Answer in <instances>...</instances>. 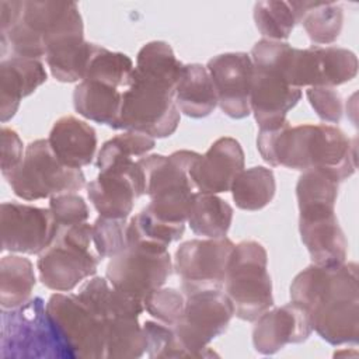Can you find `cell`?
Here are the masks:
<instances>
[{
	"label": "cell",
	"mask_w": 359,
	"mask_h": 359,
	"mask_svg": "<svg viewBox=\"0 0 359 359\" xmlns=\"http://www.w3.org/2000/svg\"><path fill=\"white\" fill-rule=\"evenodd\" d=\"M143 304L147 314L157 321L175 325L185 306V294L174 287H160L150 293Z\"/></svg>",
	"instance_id": "obj_39"
},
{
	"label": "cell",
	"mask_w": 359,
	"mask_h": 359,
	"mask_svg": "<svg viewBox=\"0 0 359 359\" xmlns=\"http://www.w3.org/2000/svg\"><path fill=\"white\" fill-rule=\"evenodd\" d=\"M313 45L328 46L334 43L344 27V8L334 1H292Z\"/></svg>",
	"instance_id": "obj_27"
},
{
	"label": "cell",
	"mask_w": 359,
	"mask_h": 359,
	"mask_svg": "<svg viewBox=\"0 0 359 359\" xmlns=\"http://www.w3.org/2000/svg\"><path fill=\"white\" fill-rule=\"evenodd\" d=\"M234 317V307L223 289L185 296V306L174 331L188 358L216 355L209 344L224 334Z\"/></svg>",
	"instance_id": "obj_11"
},
{
	"label": "cell",
	"mask_w": 359,
	"mask_h": 359,
	"mask_svg": "<svg viewBox=\"0 0 359 359\" xmlns=\"http://www.w3.org/2000/svg\"><path fill=\"white\" fill-rule=\"evenodd\" d=\"M233 215L234 210L231 205L220 196L196 192L191 203L187 223L196 236L220 238L226 237L233 222Z\"/></svg>",
	"instance_id": "obj_29"
},
{
	"label": "cell",
	"mask_w": 359,
	"mask_h": 359,
	"mask_svg": "<svg viewBox=\"0 0 359 359\" xmlns=\"http://www.w3.org/2000/svg\"><path fill=\"white\" fill-rule=\"evenodd\" d=\"M244 165L245 156L240 142L223 136L215 140L203 154H199L191 168V178L198 192L217 195L230 191Z\"/></svg>",
	"instance_id": "obj_20"
},
{
	"label": "cell",
	"mask_w": 359,
	"mask_h": 359,
	"mask_svg": "<svg viewBox=\"0 0 359 359\" xmlns=\"http://www.w3.org/2000/svg\"><path fill=\"white\" fill-rule=\"evenodd\" d=\"M97 43L84 36H72L52 45L45 53V62L52 77L60 83H80L87 72Z\"/></svg>",
	"instance_id": "obj_26"
},
{
	"label": "cell",
	"mask_w": 359,
	"mask_h": 359,
	"mask_svg": "<svg viewBox=\"0 0 359 359\" xmlns=\"http://www.w3.org/2000/svg\"><path fill=\"white\" fill-rule=\"evenodd\" d=\"M0 140H1V175L6 172L13 171L20 165L24 158V144L18 133L8 128L1 126L0 130Z\"/></svg>",
	"instance_id": "obj_42"
},
{
	"label": "cell",
	"mask_w": 359,
	"mask_h": 359,
	"mask_svg": "<svg viewBox=\"0 0 359 359\" xmlns=\"http://www.w3.org/2000/svg\"><path fill=\"white\" fill-rule=\"evenodd\" d=\"M252 15L259 34L265 39L272 41L287 39L296 24H299V17L292 1H257Z\"/></svg>",
	"instance_id": "obj_33"
},
{
	"label": "cell",
	"mask_w": 359,
	"mask_h": 359,
	"mask_svg": "<svg viewBox=\"0 0 359 359\" xmlns=\"http://www.w3.org/2000/svg\"><path fill=\"white\" fill-rule=\"evenodd\" d=\"M231 198L241 210L257 212L268 206L276 194V180L271 168L254 165L243 170L231 184Z\"/></svg>",
	"instance_id": "obj_30"
},
{
	"label": "cell",
	"mask_w": 359,
	"mask_h": 359,
	"mask_svg": "<svg viewBox=\"0 0 359 359\" xmlns=\"http://www.w3.org/2000/svg\"><path fill=\"white\" fill-rule=\"evenodd\" d=\"M172 269L168 250L128 243L122 252L109 259L105 278L115 289L143 303L150 293L163 287Z\"/></svg>",
	"instance_id": "obj_12"
},
{
	"label": "cell",
	"mask_w": 359,
	"mask_h": 359,
	"mask_svg": "<svg viewBox=\"0 0 359 359\" xmlns=\"http://www.w3.org/2000/svg\"><path fill=\"white\" fill-rule=\"evenodd\" d=\"M217 105L231 119H243L251 114L250 94L254 65L250 53L226 52L208 60Z\"/></svg>",
	"instance_id": "obj_18"
},
{
	"label": "cell",
	"mask_w": 359,
	"mask_h": 359,
	"mask_svg": "<svg viewBox=\"0 0 359 359\" xmlns=\"http://www.w3.org/2000/svg\"><path fill=\"white\" fill-rule=\"evenodd\" d=\"M0 356L4 359H69L57 339L42 297L1 309Z\"/></svg>",
	"instance_id": "obj_8"
},
{
	"label": "cell",
	"mask_w": 359,
	"mask_h": 359,
	"mask_svg": "<svg viewBox=\"0 0 359 359\" xmlns=\"http://www.w3.org/2000/svg\"><path fill=\"white\" fill-rule=\"evenodd\" d=\"M36 276L32 262L17 254L6 255L0 261V306L14 309L32 297Z\"/></svg>",
	"instance_id": "obj_31"
},
{
	"label": "cell",
	"mask_w": 359,
	"mask_h": 359,
	"mask_svg": "<svg viewBox=\"0 0 359 359\" xmlns=\"http://www.w3.org/2000/svg\"><path fill=\"white\" fill-rule=\"evenodd\" d=\"M86 189L100 216L128 219L135 201L146 194V178L137 160L122 158L101 168Z\"/></svg>",
	"instance_id": "obj_14"
},
{
	"label": "cell",
	"mask_w": 359,
	"mask_h": 359,
	"mask_svg": "<svg viewBox=\"0 0 359 359\" xmlns=\"http://www.w3.org/2000/svg\"><path fill=\"white\" fill-rule=\"evenodd\" d=\"M223 287L234 316L243 321L254 323L273 306L268 252L259 241L244 240L234 245Z\"/></svg>",
	"instance_id": "obj_7"
},
{
	"label": "cell",
	"mask_w": 359,
	"mask_h": 359,
	"mask_svg": "<svg viewBox=\"0 0 359 359\" xmlns=\"http://www.w3.org/2000/svg\"><path fill=\"white\" fill-rule=\"evenodd\" d=\"M175 104L181 114L201 119L217 107V95L206 66L184 65L175 84Z\"/></svg>",
	"instance_id": "obj_24"
},
{
	"label": "cell",
	"mask_w": 359,
	"mask_h": 359,
	"mask_svg": "<svg viewBox=\"0 0 359 359\" xmlns=\"http://www.w3.org/2000/svg\"><path fill=\"white\" fill-rule=\"evenodd\" d=\"M307 100L317 116L327 123H339L344 114L341 94L334 87H309Z\"/></svg>",
	"instance_id": "obj_41"
},
{
	"label": "cell",
	"mask_w": 359,
	"mask_h": 359,
	"mask_svg": "<svg viewBox=\"0 0 359 359\" xmlns=\"http://www.w3.org/2000/svg\"><path fill=\"white\" fill-rule=\"evenodd\" d=\"M156 146V140L144 133L125 130L111 139H108L97 154V168L101 170L115 160L133 158L139 160L151 151Z\"/></svg>",
	"instance_id": "obj_36"
},
{
	"label": "cell",
	"mask_w": 359,
	"mask_h": 359,
	"mask_svg": "<svg viewBox=\"0 0 359 359\" xmlns=\"http://www.w3.org/2000/svg\"><path fill=\"white\" fill-rule=\"evenodd\" d=\"M335 199L303 201L299 208V233L311 264L338 266L346 261L348 241L335 213Z\"/></svg>",
	"instance_id": "obj_15"
},
{
	"label": "cell",
	"mask_w": 359,
	"mask_h": 359,
	"mask_svg": "<svg viewBox=\"0 0 359 359\" xmlns=\"http://www.w3.org/2000/svg\"><path fill=\"white\" fill-rule=\"evenodd\" d=\"M185 231V226L168 224L153 216L146 208L130 217L126 236L128 243H139L161 250H168V245L178 241Z\"/></svg>",
	"instance_id": "obj_35"
},
{
	"label": "cell",
	"mask_w": 359,
	"mask_h": 359,
	"mask_svg": "<svg viewBox=\"0 0 359 359\" xmlns=\"http://www.w3.org/2000/svg\"><path fill=\"white\" fill-rule=\"evenodd\" d=\"M302 94V88L290 86L282 74L254 67L250 109L258 128L283 123L287 112L300 101Z\"/></svg>",
	"instance_id": "obj_21"
},
{
	"label": "cell",
	"mask_w": 359,
	"mask_h": 359,
	"mask_svg": "<svg viewBox=\"0 0 359 359\" xmlns=\"http://www.w3.org/2000/svg\"><path fill=\"white\" fill-rule=\"evenodd\" d=\"M76 294L105 323L118 316H140L144 311L142 302L115 289L107 278L95 275L84 282Z\"/></svg>",
	"instance_id": "obj_28"
},
{
	"label": "cell",
	"mask_w": 359,
	"mask_h": 359,
	"mask_svg": "<svg viewBox=\"0 0 359 359\" xmlns=\"http://www.w3.org/2000/svg\"><path fill=\"white\" fill-rule=\"evenodd\" d=\"M3 177L13 192L24 201L77 192L87 185L81 168L65 165L52 151L48 139L29 142L20 165Z\"/></svg>",
	"instance_id": "obj_9"
},
{
	"label": "cell",
	"mask_w": 359,
	"mask_h": 359,
	"mask_svg": "<svg viewBox=\"0 0 359 359\" xmlns=\"http://www.w3.org/2000/svg\"><path fill=\"white\" fill-rule=\"evenodd\" d=\"M358 265H309L299 272L289 287L290 302L300 304L310 316L313 331L331 345L358 344L359 286Z\"/></svg>",
	"instance_id": "obj_1"
},
{
	"label": "cell",
	"mask_w": 359,
	"mask_h": 359,
	"mask_svg": "<svg viewBox=\"0 0 359 359\" xmlns=\"http://www.w3.org/2000/svg\"><path fill=\"white\" fill-rule=\"evenodd\" d=\"M198 157L199 153L194 150H177L170 156L147 154L137 160L146 178V195L150 198L146 209L153 216L174 226L187 223L198 192L191 178V168Z\"/></svg>",
	"instance_id": "obj_5"
},
{
	"label": "cell",
	"mask_w": 359,
	"mask_h": 359,
	"mask_svg": "<svg viewBox=\"0 0 359 359\" xmlns=\"http://www.w3.org/2000/svg\"><path fill=\"white\" fill-rule=\"evenodd\" d=\"M55 156L67 167L90 165L97 151V132L86 121L66 115L55 121L46 137Z\"/></svg>",
	"instance_id": "obj_23"
},
{
	"label": "cell",
	"mask_w": 359,
	"mask_h": 359,
	"mask_svg": "<svg viewBox=\"0 0 359 359\" xmlns=\"http://www.w3.org/2000/svg\"><path fill=\"white\" fill-rule=\"evenodd\" d=\"M49 210L59 227H69L86 223L90 217V209L84 198L76 192L59 194L49 198Z\"/></svg>",
	"instance_id": "obj_40"
},
{
	"label": "cell",
	"mask_w": 359,
	"mask_h": 359,
	"mask_svg": "<svg viewBox=\"0 0 359 359\" xmlns=\"http://www.w3.org/2000/svg\"><path fill=\"white\" fill-rule=\"evenodd\" d=\"M254 323L252 345L261 355H275L287 344H302L313 332L309 313L294 302L266 310Z\"/></svg>",
	"instance_id": "obj_19"
},
{
	"label": "cell",
	"mask_w": 359,
	"mask_h": 359,
	"mask_svg": "<svg viewBox=\"0 0 359 359\" xmlns=\"http://www.w3.org/2000/svg\"><path fill=\"white\" fill-rule=\"evenodd\" d=\"M133 69V60L128 55L97 45L83 80H95L126 90L130 86Z\"/></svg>",
	"instance_id": "obj_34"
},
{
	"label": "cell",
	"mask_w": 359,
	"mask_h": 359,
	"mask_svg": "<svg viewBox=\"0 0 359 359\" xmlns=\"http://www.w3.org/2000/svg\"><path fill=\"white\" fill-rule=\"evenodd\" d=\"M234 245L229 237L194 238L180 244L172 262L181 280V292L188 296L223 289Z\"/></svg>",
	"instance_id": "obj_13"
},
{
	"label": "cell",
	"mask_w": 359,
	"mask_h": 359,
	"mask_svg": "<svg viewBox=\"0 0 359 359\" xmlns=\"http://www.w3.org/2000/svg\"><path fill=\"white\" fill-rule=\"evenodd\" d=\"M126 219H111L104 216H98L91 224L93 244L102 259L112 258L126 248Z\"/></svg>",
	"instance_id": "obj_37"
},
{
	"label": "cell",
	"mask_w": 359,
	"mask_h": 359,
	"mask_svg": "<svg viewBox=\"0 0 359 359\" xmlns=\"http://www.w3.org/2000/svg\"><path fill=\"white\" fill-rule=\"evenodd\" d=\"M142 325L146 335V353L149 358H188L172 325L157 320H146Z\"/></svg>",
	"instance_id": "obj_38"
},
{
	"label": "cell",
	"mask_w": 359,
	"mask_h": 359,
	"mask_svg": "<svg viewBox=\"0 0 359 359\" xmlns=\"http://www.w3.org/2000/svg\"><path fill=\"white\" fill-rule=\"evenodd\" d=\"M46 313L69 359H105V321L76 293L50 294Z\"/></svg>",
	"instance_id": "obj_10"
},
{
	"label": "cell",
	"mask_w": 359,
	"mask_h": 359,
	"mask_svg": "<svg viewBox=\"0 0 359 359\" xmlns=\"http://www.w3.org/2000/svg\"><path fill=\"white\" fill-rule=\"evenodd\" d=\"M259 156L271 167L297 171L323 170L339 182L356 171V140L330 123H283L259 128L257 135Z\"/></svg>",
	"instance_id": "obj_2"
},
{
	"label": "cell",
	"mask_w": 359,
	"mask_h": 359,
	"mask_svg": "<svg viewBox=\"0 0 359 359\" xmlns=\"http://www.w3.org/2000/svg\"><path fill=\"white\" fill-rule=\"evenodd\" d=\"M102 261L93 244L91 224L59 227L53 243L38 255L36 269L42 285L53 292H72L97 273Z\"/></svg>",
	"instance_id": "obj_6"
},
{
	"label": "cell",
	"mask_w": 359,
	"mask_h": 359,
	"mask_svg": "<svg viewBox=\"0 0 359 359\" xmlns=\"http://www.w3.org/2000/svg\"><path fill=\"white\" fill-rule=\"evenodd\" d=\"M178 77L133 69L130 86L122 93V107L116 129L168 137L178 125L181 112L175 104Z\"/></svg>",
	"instance_id": "obj_4"
},
{
	"label": "cell",
	"mask_w": 359,
	"mask_h": 359,
	"mask_svg": "<svg viewBox=\"0 0 359 359\" xmlns=\"http://www.w3.org/2000/svg\"><path fill=\"white\" fill-rule=\"evenodd\" d=\"M356 55L341 46L311 45L294 48L287 69L290 86L303 87H337L345 84L358 74Z\"/></svg>",
	"instance_id": "obj_17"
},
{
	"label": "cell",
	"mask_w": 359,
	"mask_h": 359,
	"mask_svg": "<svg viewBox=\"0 0 359 359\" xmlns=\"http://www.w3.org/2000/svg\"><path fill=\"white\" fill-rule=\"evenodd\" d=\"M48 73L41 59L10 56L0 62V121L6 123L20 108L22 98L46 83Z\"/></svg>",
	"instance_id": "obj_22"
},
{
	"label": "cell",
	"mask_w": 359,
	"mask_h": 359,
	"mask_svg": "<svg viewBox=\"0 0 359 359\" xmlns=\"http://www.w3.org/2000/svg\"><path fill=\"white\" fill-rule=\"evenodd\" d=\"M137 314H123L105 323V359H136L146 353V335Z\"/></svg>",
	"instance_id": "obj_32"
},
{
	"label": "cell",
	"mask_w": 359,
	"mask_h": 359,
	"mask_svg": "<svg viewBox=\"0 0 359 359\" xmlns=\"http://www.w3.org/2000/svg\"><path fill=\"white\" fill-rule=\"evenodd\" d=\"M1 251L39 255L55 240L59 224L49 208L21 202H3L0 206Z\"/></svg>",
	"instance_id": "obj_16"
},
{
	"label": "cell",
	"mask_w": 359,
	"mask_h": 359,
	"mask_svg": "<svg viewBox=\"0 0 359 359\" xmlns=\"http://www.w3.org/2000/svg\"><path fill=\"white\" fill-rule=\"evenodd\" d=\"M0 36L3 59H41L52 45L72 36H84V24L73 1L22 0L14 24L1 31Z\"/></svg>",
	"instance_id": "obj_3"
},
{
	"label": "cell",
	"mask_w": 359,
	"mask_h": 359,
	"mask_svg": "<svg viewBox=\"0 0 359 359\" xmlns=\"http://www.w3.org/2000/svg\"><path fill=\"white\" fill-rule=\"evenodd\" d=\"M122 93V90L101 81L81 80L73 90V107L80 116L116 129Z\"/></svg>",
	"instance_id": "obj_25"
}]
</instances>
